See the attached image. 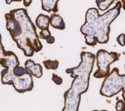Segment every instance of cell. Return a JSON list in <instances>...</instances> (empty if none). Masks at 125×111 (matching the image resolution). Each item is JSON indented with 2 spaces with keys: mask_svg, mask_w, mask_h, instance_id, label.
Masks as SVG:
<instances>
[{
  "mask_svg": "<svg viewBox=\"0 0 125 111\" xmlns=\"http://www.w3.org/2000/svg\"><path fill=\"white\" fill-rule=\"evenodd\" d=\"M50 24L53 28L59 30H63L66 27L63 18L57 14H52L50 17Z\"/></svg>",
  "mask_w": 125,
  "mask_h": 111,
  "instance_id": "11",
  "label": "cell"
},
{
  "mask_svg": "<svg viewBox=\"0 0 125 111\" xmlns=\"http://www.w3.org/2000/svg\"><path fill=\"white\" fill-rule=\"evenodd\" d=\"M125 108V102L122 100H118L115 104V110L117 111H124Z\"/></svg>",
  "mask_w": 125,
  "mask_h": 111,
  "instance_id": "17",
  "label": "cell"
},
{
  "mask_svg": "<svg viewBox=\"0 0 125 111\" xmlns=\"http://www.w3.org/2000/svg\"><path fill=\"white\" fill-rule=\"evenodd\" d=\"M6 28L12 39L27 57L40 52L43 45L37 35L36 27L24 8L11 10L5 15Z\"/></svg>",
  "mask_w": 125,
  "mask_h": 111,
  "instance_id": "1",
  "label": "cell"
},
{
  "mask_svg": "<svg viewBox=\"0 0 125 111\" xmlns=\"http://www.w3.org/2000/svg\"><path fill=\"white\" fill-rule=\"evenodd\" d=\"M121 5H122L123 8L125 10V0H123V1H121Z\"/></svg>",
  "mask_w": 125,
  "mask_h": 111,
  "instance_id": "23",
  "label": "cell"
},
{
  "mask_svg": "<svg viewBox=\"0 0 125 111\" xmlns=\"http://www.w3.org/2000/svg\"><path fill=\"white\" fill-rule=\"evenodd\" d=\"M5 53L6 50H5L3 45H2V35L0 34V63H1L2 60L4 59L5 56Z\"/></svg>",
  "mask_w": 125,
  "mask_h": 111,
  "instance_id": "16",
  "label": "cell"
},
{
  "mask_svg": "<svg viewBox=\"0 0 125 111\" xmlns=\"http://www.w3.org/2000/svg\"><path fill=\"white\" fill-rule=\"evenodd\" d=\"M90 75H82L73 78L71 86L64 94V106L62 111H78L81 95L85 93L89 86Z\"/></svg>",
  "mask_w": 125,
  "mask_h": 111,
  "instance_id": "3",
  "label": "cell"
},
{
  "mask_svg": "<svg viewBox=\"0 0 125 111\" xmlns=\"http://www.w3.org/2000/svg\"><path fill=\"white\" fill-rule=\"evenodd\" d=\"M117 41L121 46L124 47L125 45V34L122 33V34L118 35L117 38Z\"/></svg>",
  "mask_w": 125,
  "mask_h": 111,
  "instance_id": "19",
  "label": "cell"
},
{
  "mask_svg": "<svg viewBox=\"0 0 125 111\" xmlns=\"http://www.w3.org/2000/svg\"><path fill=\"white\" fill-rule=\"evenodd\" d=\"M25 68L27 69L29 73L32 76L40 78L43 75V68L40 64L35 63L33 60L28 59L25 62Z\"/></svg>",
  "mask_w": 125,
  "mask_h": 111,
  "instance_id": "9",
  "label": "cell"
},
{
  "mask_svg": "<svg viewBox=\"0 0 125 111\" xmlns=\"http://www.w3.org/2000/svg\"><path fill=\"white\" fill-rule=\"evenodd\" d=\"M81 62L77 67L66 69V73L71 74L72 78L82 75H91L92 71L94 64L96 59L95 55L90 52L81 53Z\"/></svg>",
  "mask_w": 125,
  "mask_h": 111,
  "instance_id": "7",
  "label": "cell"
},
{
  "mask_svg": "<svg viewBox=\"0 0 125 111\" xmlns=\"http://www.w3.org/2000/svg\"><path fill=\"white\" fill-rule=\"evenodd\" d=\"M5 2H6L7 4H10L11 2H12V1H5Z\"/></svg>",
  "mask_w": 125,
  "mask_h": 111,
  "instance_id": "24",
  "label": "cell"
},
{
  "mask_svg": "<svg viewBox=\"0 0 125 111\" xmlns=\"http://www.w3.org/2000/svg\"><path fill=\"white\" fill-rule=\"evenodd\" d=\"M50 36H51V33L50 32V30L49 29H44V30L41 31L39 38H41L42 39H44V40H47Z\"/></svg>",
  "mask_w": 125,
  "mask_h": 111,
  "instance_id": "15",
  "label": "cell"
},
{
  "mask_svg": "<svg viewBox=\"0 0 125 111\" xmlns=\"http://www.w3.org/2000/svg\"><path fill=\"white\" fill-rule=\"evenodd\" d=\"M35 24L37 27L41 30L49 29L50 26V17L48 15H45L41 14L38 16L35 20Z\"/></svg>",
  "mask_w": 125,
  "mask_h": 111,
  "instance_id": "12",
  "label": "cell"
},
{
  "mask_svg": "<svg viewBox=\"0 0 125 111\" xmlns=\"http://www.w3.org/2000/svg\"><path fill=\"white\" fill-rule=\"evenodd\" d=\"M58 3V0H42L41 8L44 11L54 12L55 14L59 11Z\"/></svg>",
  "mask_w": 125,
  "mask_h": 111,
  "instance_id": "10",
  "label": "cell"
},
{
  "mask_svg": "<svg viewBox=\"0 0 125 111\" xmlns=\"http://www.w3.org/2000/svg\"><path fill=\"white\" fill-rule=\"evenodd\" d=\"M121 77H122V97L124 99V101L125 102V74H121Z\"/></svg>",
  "mask_w": 125,
  "mask_h": 111,
  "instance_id": "20",
  "label": "cell"
},
{
  "mask_svg": "<svg viewBox=\"0 0 125 111\" xmlns=\"http://www.w3.org/2000/svg\"><path fill=\"white\" fill-rule=\"evenodd\" d=\"M43 65L45 66V68L48 70H56L59 68V62L58 60H44L43 62Z\"/></svg>",
  "mask_w": 125,
  "mask_h": 111,
  "instance_id": "14",
  "label": "cell"
},
{
  "mask_svg": "<svg viewBox=\"0 0 125 111\" xmlns=\"http://www.w3.org/2000/svg\"><path fill=\"white\" fill-rule=\"evenodd\" d=\"M97 70L94 72L95 78H106L110 73V65L118 60L120 53L108 52L105 50H99L96 55Z\"/></svg>",
  "mask_w": 125,
  "mask_h": 111,
  "instance_id": "4",
  "label": "cell"
},
{
  "mask_svg": "<svg viewBox=\"0 0 125 111\" xmlns=\"http://www.w3.org/2000/svg\"><path fill=\"white\" fill-rule=\"evenodd\" d=\"M46 41H47V44H53L54 42H55V38L53 37V36H50V38H48L47 40H46Z\"/></svg>",
  "mask_w": 125,
  "mask_h": 111,
  "instance_id": "21",
  "label": "cell"
},
{
  "mask_svg": "<svg viewBox=\"0 0 125 111\" xmlns=\"http://www.w3.org/2000/svg\"><path fill=\"white\" fill-rule=\"evenodd\" d=\"M23 4H24V5L26 6V7H28V6H29L31 4V2H32V1H31V0H24L23 2Z\"/></svg>",
  "mask_w": 125,
  "mask_h": 111,
  "instance_id": "22",
  "label": "cell"
},
{
  "mask_svg": "<svg viewBox=\"0 0 125 111\" xmlns=\"http://www.w3.org/2000/svg\"><path fill=\"white\" fill-rule=\"evenodd\" d=\"M93 111H107V110H93Z\"/></svg>",
  "mask_w": 125,
  "mask_h": 111,
  "instance_id": "25",
  "label": "cell"
},
{
  "mask_svg": "<svg viewBox=\"0 0 125 111\" xmlns=\"http://www.w3.org/2000/svg\"><path fill=\"white\" fill-rule=\"evenodd\" d=\"M4 67V70L1 72V80L4 85H12V81L14 79V69L20 66V62L16 54L12 51H6L4 59L0 63Z\"/></svg>",
  "mask_w": 125,
  "mask_h": 111,
  "instance_id": "6",
  "label": "cell"
},
{
  "mask_svg": "<svg viewBox=\"0 0 125 111\" xmlns=\"http://www.w3.org/2000/svg\"><path fill=\"white\" fill-rule=\"evenodd\" d=\"M115 2L114 0H96L95 3L97 8L101 11H106L108 8Z\"/></svg>",
  "mask_w": 125,
  "mask_h": 111,
  "instance_id": "13",
  "label": "cell"
},
{
  "mask_svg": "<svg viewBox=\"0 0 125 111\" xmlns=\"http://www.w3.org/2000/svg\"><path fill=\"white\" fill-rule=\"evenodd\" d=\"M52 80L56 84V85H61L63 83V80L62 77L58 76L55 74H52Z\"/></svg>",
  "mask_w": 125,
  "mask_h": 111,
  "instance_id": "18",
  "label": "cell"
},
{
  "mask_svg": "<svg viewBox=\"0 0 125 111\" xmlns=\"http://www.w3.org/2000/svg\"><path fill=\"white\" fill-rule=\"evenodd\" d=\"M122 90V77L117 68H113L104 79L100 89V94L111 98L116 95Z\"/></svg>",
  "mask_w": 125,
  "mask_h": 111,
  "instance_id": "5",
  "label": "cell"
},
{
  "mask_svg": "<svg viewBox=\"0 0 125 111\" xmlns=\"http://www.w3.org/2000/svg\"><path fill=\"white\" fill-rule=\"evenodd\" d=\"M124 111H125V108H124Z\"/></svg>",
  "mask_w": 125,
  "mask_h": 111,
  "instance_id": "26",
  "label": "cell"
},
{
  "mask_svg": "<svg viewBox=\"0 0 125 111\" xmlns=\"http://www.w3.org/2000/svg\"><path fill=\"white\" fill-rule=\"evenodd\" d=\"M122 7L118 1L112 8L103 15H100L95 8H89L85 14V22L81 26L80 32L85 35L87 45L94 47L97 43L106 44L109 40L110 25L121 13Z\"/></svg>",
  "mask_w": 125,
  "mask_h": 111,
  "instance_id": "2",
  "label": "cell"
},
{
  "mask_svg": "<svg viewBox=\"0 0 125 111\" xmlns=\"http://www.w3.org/2000/svg\"><path fill=\"white\" fill-rule=\"evenodd\" d=\"M12 86L19 93L31 91L34 87L32 76L27 72L20 77H15L12 81Z\"/></svg>",
  "mask_w": 125,
  "mask_h": 111,
  "instance_id": "8",
  "label": "cell"
}]
</instances>
